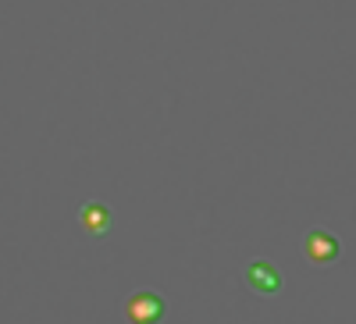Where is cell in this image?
I'll use <instances>...</instances> for the list:
<instances>
[{
	"label": "cell",
	"instance_id": "cell-3",
	"mask_svg": "<svg viewBox=\"0 0 356 324\" xmlns=\"http://www.w3.org/2000/svg\"><path fill=\"white\" fill-rule=\"evenodd\" d=\"M246 282H250V289L264 292V296H275V292L282 289V275H278V268L271 260H253L250 271H246Z\"/></svg>",
	"mask_w": 356,
	"mask_h": 324
},
{
	"label": "cell",
	"instance_id": "cell-4",
	"mask_svg": "<svg viewBox=\"0 0 356 324\" xmlns=\"http://www.w3.org/2000/svg\"><path fill=\"white\" fill-rule=\"evenodd\" d=\"M79 225H82V232H89V235H107L111 232V211H107V203H100V200H89V203H82V211H79Z\"/></svg>",
	"mask_w": 356,
	"mask_h": 324
},
{
	"label": "cell",
	"instance_id": "cell-1",
	"mask_svg": "<svg viewBox=\"0 0 356 324\" xmlns=\"http://www.w3.org/2000/svg\"><path fill=\"white\" fill-rule=\"evenodd\" d=\"M125 317L132 324H150V321H161L164 317V300L150 289H139L136 296L125 303Z\"/></svg>",
	"mask_w": 356,
	"mask_h": 324
},
{
	"label": "cell",
	"instance_id": "cell-2",
	"mask_svg": "<svg viewBox=\"0 0 356 324\" xmlns=\"http://www.w3.org/2000/svg\"><path fill=\"white\" fill-rule=\"evenodd\" d=\"M307 260L310 264H332L339 257V243H335V235L332 232H324V228H314L307 235V246H303Z\"/></svg>",
	"mask_w": 356,
	"mask_h": 324
}]
</instances>
